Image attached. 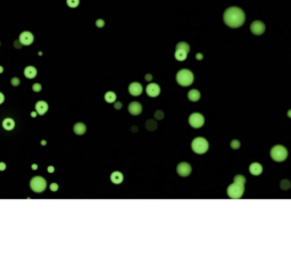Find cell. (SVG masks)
<instances>
[{"instance_id":"1","label":"cell","mask_w":291,"mask_h":257,"mask_svg":"<svg viewBox=\"0 0 291 257\" xmlns=\"http://www.w3.org/2000/svg\"><path fill=\"white\" fill-rule=\"evenodd\" d=\"M223 18H224V23L232 29H237L243 25V23L246 21V14L239 7H230L225 11Z\"/></svg>"},{"instance_id":"2","label":"cell","mask_w":291,"mask_h":257,"mask_svg":"<svg viewBox=\"0 0 291 257\" xmlns=\"http://www.w3.org/2000/svg\"><path fill=\"white\" fill-rule=\"evenodd\" d=\"M193 73L189 70H181L176 74V82L182 87H189L193 83Z\"/></svg>"},{"instance_id":"3","label":"cell","mask_w":291,"mask_h":257,"mask_svg":"<svg viewBox=\"0 0 291 257\" xmlns=\"http://www.w3.org/2000/svg\"><path fill=\"white\" fill-rule=\"evenodd\" d=\"M191 148H192V150H193L196 154L201 155V154H205V153L208 150L209 144H208V141L205 139V138L198 137L196 139H193V141L191 142Z\"/></svg>"},{"instance_id":"4","label":"cell","mask_w":291,"mask_h":257,"mask_svg":"<svg viewBox=\"0 0 291 257\" xmlns=\"http://www.w3.org/2000/svg\"><path fill=\"white\" fill-rule=\"evenodd\" d=\"M271 157L275 161V162H283L287 157H288V150L285 147L283 146H274L271 149Z\"/></svg>"},{"instance_id":"5","label":"cell","mask_w":291,"mask_h":257,"mask_svg":"<svg viewBox=\"0 0 291 257\" xmlns=\"http://www.w3.org/2000/svg\"><path fill=\"white\" fill-rule=\"evenodd\" d=\"M30 187L34 192H42L47 188V181L41 176H34L30 182Z\"/></svg>"},{"instance_id":"6","label":"cell","mask_w":291,"mask_h":257,"mask_svg":"<svg viewBox=\"0 0 291 257\" xmlns=\"http://www.w3.org/2000/svg\"><path fill=\"white\" fill-rule=\"evenodd\" d=\"M243 191H245V185L243 184H239V183H233L228 187V195H229L230 198H233V199H239L242 197L243 195Z\"/></svg>"},{"instance_id":"7","label":"cell","mask_w":291,"mask_h":257,"mask_svg":"<svg viewBox=\"0 0 291 257\" xmlns=\"http://www.w3.org/2000/svg\"><path fill=\"white\" fill-rule=\"evenodd\" d=\"M205 123V118H204V116L201 115V114L199 113H193L190 115V117H189V124L192 126V127H195V129H199V127H201L202 125Z\"/></svg>"},{"instance_id":"8","label":"cell","mask_w":291,"mask_h":257,"mask_svg":"<svg viewBox=\"0 0 291 257\" xmlns=\"http://www.w3.org/2000/svg\"><path fill=\"white\" fill-rule=\"evenodd\" d=\"M265 24L263 23V22L260 21H255L251 23V25H250V31L252 34H255V35H260V34H263L264 32H265Z\"/></svg>"},{"instance_id":"9","label":"cell","mask_w":291,"mask_h":257,"mask_svg":"<svg viewBox=\"0 0 291 257\" xmlns=\"http://www.w3.org/2000/svg\"><path fill=\"white\" fill-rule=\"evenodd\" d=\"M18 41L22 43V46H30V44H32L33 41H34V35L32 34L31 32L24 31L20 34Z\"/></svg>"},{"instance_id":"10","label":"cell","mask_w":291,"mask_h":257,"mask_svg":"<svg viewBox=\"0 0 291 257\" xmlns=\"http://www.w3.org/2000/svg\"><path fill=\"white\" fill-rule=\"evenodd\" d=\"M176 171L177 174L180 175V176H189V175L191 174L192 168H191L190 164H188L186 162H182V163H180V164L177 165Z\"/></svg>"},{"instance_id":"11","label":"cell","mask_w":291,"mask_h":257,"mask_svg":"<svg viewBox=\"0 0 291 257\" xmlns=\"http://www.w3.org/2000/svg\"><path fill=\"white\" fill-rule=\"evenodd\" d=\"M146 91H147V94L149 97H157L160 93V87L156 83H150V84L147 85Z\"/></svg>"},{"instance_id":"12","label":"cell","mask_w":291,"mask_h":257,"mask_svg":"<svg viewBox=\"0 0 291 257\" xmlns=\"http://www.w3.org/2000/svg\"><path fill=\"white\" fill-rule=\"evenodd\" d=\"M142 91H143V88L139 82H133L129 85V92L131 93L132 96H135V97L140 96L142 93Z\"/></svg>"},{"instance_id":"13","label":"cell","mask_w":291,"mask_h":257,"mask_svg":"<svg viewBox=\"0 0 291 257\" xmlns=\"http://www.w3.org/2000/svg\"><path fill=\"white\" fill-rule=\"evenodd\" d=\"M129 112H130V114H132V115H139V114H141V112H142L141 104L136 103V101L131 103L129 105Z\"/></svg>"},{"instance_id":"14","label":"cell","mask_w":291,"mask_h":257,"mask_svg":"<svg viewBox=\"0 0 291 257\" xmlns=\"http://www.w3.org/2000/svg\"><path fill=\"white\" fill-rule=\"evenodd\" d=\"M35 112L39 115H44L48 112V104L46 101H42V100L38 101L35 104Z\"/></svg>"},{"instance_id":"15","label":"cell","mask_w":291,"mask_h":257,"mask_svg":"<svg viewBox=\"0 0 291 257\" xmlns=\"http://www.w3.org/2000/svg\"><path fill=\"white\" fill-rule=\"evenodd\" d=\"M37 74H38V71H37V68L34 66H27L24 70V75L27 79H34L37 76Z\"/></svg>"},{"instance_id":"16","label":"cell","mask_w":291,"mask_h":257,"mask_svg":"<svg viewBox=\"0 0 291 257\" xmlns=\"http://www.w3.org/2000/svg\"><path fill=\"white\" fill-rule=\"evenodd\" d=\"M249 171L250 173L255 176L259 175L261 172H263V166L259 164V163H252V164L249 166Z\"/></svg>"},{"instance_id":"17","label":"cell","mask_w":291,"mask_h":257,"mask_svg":"<svg viewBox=\"0 0 291 257\" xmlns=\"http://www.w3.org/2000/svg\"><path fill=\"white\" fill-rule=\"evenodd\" d=\"M123 179H124L123 174H122L121 172H118V171H115V172H113L112 175H110V180H112V182L115 183V184L122 183V182H123Z\"/></svg>"},{"instance_id":"18","label":"cell","mask_w":291,"mask_h":257,"mask_svg":"<svg viewBox=\"0 0 291 257\" xmlns=\"http://www.w3.org/2000/svg\"><path fill=\"white\" fill-rule=\"evenodd\" d=\"M73 131H74V133L77 134V135H82L86 131V126L83 123H76L74 125V127H73Z\"/></svg>"},{"instance_id":"19","label":"cell","mask_w":291,"mask_h":257,"mask_svg":"<svg viewBox=\"0 0 291 257\" xmlns=\"http://www.w3.org/2000/svg\"><path fill=\"white\" fill-rule=\"evenodd\" d=\"M188 98L191 101H198L200 99V92L198 91L197 89H192V90H190L188 92Z\"/></svg>"},{"instance_id":"20","label":"cell","mask_w":291,"mask_h":257,"mask_svg":"<svg viewBox=\"0 0 291 257\" xmlns=\"http://www.w3.org/2000/svg\"><path fill=\"white\" fill-rule=\"evenodd\" d=\"M2 127H4L6 131H11V130L15 127V122H14V120H11V118H5L4 122H2Z\"/></svg>"},{"instance_id":"21","label":"cell","mask_w":291,"mask_h":257,"mask_svg":"<svg viewBox=\"0 0 291 257\" xmlns=\"http://www.w3.org/2000/svg\"><path fill=\"white\" fill-rule=\"evenodd\" d=\"M188 52L186 50H182V49H176L175 51V59L176 61H180V62H183L187 59Z\"/></svg>"},{"instance_id":"22","label":"cell","mask_w":291,"mask_h":257,"mask_svg":"<svg viewBox=\"0 0 291 257\" xmlns=\"http://www.w3.org/2000/svg\"><path fill=\"white\" fill-rule=\"evenodd\" d=\"M105 100H106L108 104L115 103V100H116V93L113 92V91L106 92V94H105Z\"/></svg>"},{"instance_id":"23","label":"cell","mask_w":291,"mask_h":257,"mask_svg":"<svg viewBox=\"0 0 291 257\" xmlns=\"http://www.w3.org/2000/svg\"><path fill=\"white\" fill-rule=\"evenodd\" d=\"M146 127H147L149 131H154V130H156L157 123L155 122V120H149V121H147V123H146Z\"/></svg>"},{"instance_id":"24","label":"cell","mask_w":291,"mask_h":257,"mask_svg":"<svg viewBox=\"0 0 291 257\" xmlns=\"http://www.w3.org/2000/svg\"><path fill=\"white\" fill-rule=\"evenodd\" d=\"M176 49H182V50H186L187 52H189L190 51V46L187 42H179L176 44Z\"/></svg>"},{"instance_id":"25","label":"cell","mask_w":291,"mask_h":257,"mask_svg":"<svg viewBox=\"0 0 291 257\" xmlns=\"http://www.w3.org/2000/svg\"><path fill=\"white\" fill-rule=\"evenodd\" d=\"M234 182L245 185V183H246V177L243 175H237V176H234Z\"/></svg>"},{"instance_id":"26","label":"cell","mask_w":291,"mask_h":257,"mask_svg":"<svg viewBox=\"0 0 291 257\" xmlns=\"http://www.w3.org/2000/svg\"><path fill=\"white\" fill-rule=\"evenodd\" d=\"M66 2H67V6H68V7H71V8H75V7H77V6H79L80 0H66Z\"/></svg>"},{"instance_id":"27","label":"cell","mask_w":291,"mask_h":257,"mask_svg":"<svg viewBox=\"0 0 291 257\" xmlns=\"http://www.w3.org/2000/svg\"><path fill=\"white\" fill-rule=\"evenodd\" d=\"M281 188H282L283 190H288V189L290 188V182H289L288 180H283V181L281 182Z\"/></svg>"},{"instance_id":"28","label":"cell","mask_w":291,"mask_h":257,"mask_svg":"<svg viewBox=\"0 0 291 257\" xmlns=\"http://www.w3.org/2000/svg\"><path fill=\"white\" fill-rule=\"evenodd\" d=\"M164 113L162 112V111H157L156 113H155V118H157V120H163L164 118Z\"/></svg>"},{"instance_id":"29","label":"cell","mask_w":291,"mask_h":257,"mask_svg":"<svg viewBox=\"0 0 291 257\" xmlns=\"http://www.w3.org/2000/svg\"><path fill=\"white\" fill-rule=\"evenodd\" d=\"M231 147H232L233 149H239L240 148V141L239 140H233V141L231 142Z\"/></svg>"},{"instance_id":"30","label":"cell","mask_w":291,"mask_h":257,"mask_svg":"<svg viewBox=\"0 0 291 257\" xmlns=\"http://www.w3.org/2000/svg\"><path fill=\"white\" fill-rule=\"evenodd\" d=\"M33 91H35V92H40L41 91V89H42V87H41V84L40 83H35V84H33Z\"/></svg>"},{"instance_id":"31","label":"cell","mask_w":291,"mask_h":257,"mask_svg":"<svg viewBox=\"0 0 291 257\" xmlns=\"http://www.w3.org/2000/svg\"><path fill=\"white\" fill-rule=\"evenodd\" d=\"M20 83H21V81H20L18 77H13L11 79V85L13 87H17V85H20Z\"/></svg>"},{"instance_id":"32","label":"cell","mask_w":291,"mask_h":257,"mask_svg":"<svg viewBox=\"0 0 291 257\" xmlns=\"http://www.w3.org/2000/svg\"><path fill=\"white\" fill-rule=\"evenodd\" d=\"M96 25L98 26V27H104V25H105V21L104 20H97V22H96Z\"/></svg>"},{"instance_id":"33","label":"cell","mask_w":291,"mask_h":257,"mask_svg":"<svg viewBox=\"0 0 291 257\" xmlns=\"http://www.w3.org/2000/svg\"><path fill=\"white\" fill-rule=\"evenodd\" d=\"M50 190L53 191V192H56V191L58 190V184H57V183H52V184H50Z\"/></svg>"},{"instance_id":"34","label":"cell","mask_w":291,"mask_h":257,"mask_svg":"<svg viewBox=\"0 0 291 257\" xmlns=\"http://www.w3.org/2000/svg\"><path fill=\"white\" fill-rule=\"evenodd\" d=\"M6 167H7V166H6V164H5L4 162H0V171H5Z\"/></svg>"},{"instance_id":"35","label":"cell","mask_w":291,"mask_h":257,"mask_svg":"<svg viewBox=\"0 0 291 257\" xmlns=\"http://www.w3.org/2000/svg\"><path fill=\"white\" fill-rule=\"evenodd\" d=\"M14 46H15L17 49H20V48H21V46H22V43L20 41H15L14 42Z\"/></svg>"},{"instance_id":"36","label":"cell","mask_w":291,"mask_h":257,"mask_svg":"<svg viewBox=\"0 0 291 257\" xmlns=\"http://www.w3.org/2000/svg\"><path fill=\"white\" fill-rule=\"evenodd\" d=\"M115 109H121L122 108V104L121 103H115Z\"/></svg>"},{"instance_id":"37","label":"cell","mask_w":291,"mask_h":257,"mask_svg":"<svg viewBox=\"0 0 291 257\" xmlns=\"http://www.w3.org/2000/svg\"><path fill=\"white\" fill-rule=\"evenodd\" d=\"M146 80H147V81H151V80H153V75H151V74H147V75H146Z\"/></svg>"},{"instance_id":"38","label":"cell","mask_w":291,"mask_h":257,"mask_svg":"<svg viewBox=\"0 0 291 257\" xmlns=\"http://www.w3.org/2000/svg\"><path fill=\"white\" fill-rule=\"evenodd\" d=\"M4 101H5V96H4L2 93L0 92V105L4 103Z\"/></svg>"},{"instance_id":"39","label":"cell","mask_w":291,"mask_h":257,"mask_svg":"<svg viewBox=\"0 0 291 257\" xmlns=\"http://www.w3.org/2000/svg\"><path fill=\"white\" fill-rule=\"evenodd\" d=\"M196 58H197L198 61H200V59H202V54H197V56H196Z\"/></svg>"},{"instance_id":"40","label":"cell","mask_w":291,"mask_h":257,"mask_svg":"<svg viewBox=\"0 0 291 257\" xmlns=\"http://www.w3.org/2000/svg\"><path fill=\"white\" fill-rule=\"evenodd\" d=\"M53 171H55V168H53L52 166H49V167H48V172H50V173H52Z\"/></svg>"},{"instance_id":"41","label":"cell","mask_w":291,"mask_h":257,"mask_svg":"<svg viewBox=\"0 0 291 257\" xmlns=\"http://www.w3.org/2000/svg\"><path fill=\"white\" fill-rule=\"evenodd\" d=\"M32 168H33V170H37V168H38V165L33 164L32 165Z\"/></svg>"},{"instance_id":"42","label":"cell","mask_w":291,"mask_h":257,"mask_svg":"<svg viewBox=\"0 0 291 257\" xmlns=\"http://www.w3.org/2000/svg\"><path fill=\"white\" fill-rule=\"evenodd\" d=\"M31 116L32 117H35V116H37V112H33V113H31Z\"/></svg>"},{"instance_id":"43","label":"cell","mask_w":291,"mask_h":257,"mask_svg":"<svg viewBox=\"0 0 291 257\" xmlns=\"http://www.w3.org/2000/svg\"><path fill=\"white\" fill-rule=\"evenodd\" d=\"M2 72H4V67H2V66H0V74H1Z\"/></svg>"}]
</instances>
